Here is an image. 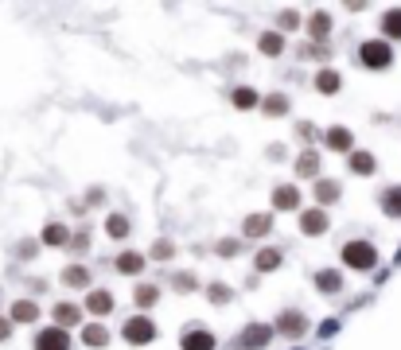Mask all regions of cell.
Here are the masks:
<instances>
[{
	"label": "cell",
	"mask_w": 401,
	"mask_h": 350,
	"mask_svg": "<svg viewBox=\"0 0 401 350\" xmlns=\"http://www.w3.org/2000/svg\"><path fill=\"white\" fill-rule=\"evenodd\" d=\"M359 63H362V67H370V70H386L393 63V47L386 39H370V43H362V47H359Z\"/></svg>",
	"instance_id": "obj_1"
},
{
	"label": "cell",
	"mask_w": 401,
	"mask_h": 350,
	"mask_svg": "<svg viewBox=\"0 0 401 350\" xmlns=\"http://www.w3.org/2000/svg\"><path fill=\"white\" fill-rule=\"evenodd\" d=\"M343 265H347V268H359V273L374 268V265H378L374 245H367V242H347V245H343Z\"/></svg>",
	"instance_id": "obj_2"
},
{
	"label": "cell",
	"mask_w": 401,
	"mask_h": 350,
	"mask_svg": "<svg viewBox=\"0 0 401 350\" xmlns=\"http://www.w3.org/2000/svg\"><path fill=\"white\" fill-rule=\"evenodd\" d=\"M121 335H125L133 346H144V342H152L156 339V323H152L148 316H133L125 327H121Z\"/></svg>",
	"instance_id": "obj_3"
},
{
	"label": "cell",
	"mask_w": 401,
	"mask_h": 350,
	"mask_svg": "<svg viewBox=\"0 0 401 350\" xmlns=\"http://www.w3.org/2000/svg\"><path fill=\"white\" fill-rule=\"evenodd\" d=\"M35 350H70V335L63 327H43L35 335Z\"/></svg>",
	"instance_id": "obj_4"
},
{
	"label": "cell",
	"mask_w": 401,
	"mask_h": 350,
	"mask_svg": "<svg viewBox=\"0 0 401 350\" xmlns=\"http://www.w3.org/2000/svg\"><path fill=\"white\" fill-rule=\"evenodd\" d=\"M269 339H273V327H269V323H253V327H246V331H242V350H261Z\"/></svg>",
	"instance_id": "obj_5"
},
{
	"label": "cell",
	"mask_w": 401,
	"mask_h": 350,
	"mask_svg": "<svg viewBox=\"0 0 401 350\" xmlns=\"http://www.w3.org/2000/svg\"><path fill=\"white\" fill-rule=\"evenodd\" d=\"M179 350H215V335L203 331V327H191V331L179 339Z\"/></svg>",
	"instance_id": "obj_6"
},
{
	"label": "cell",
	"mask_w": 401,
	"mask_h": 350,
	"mask_svg": "<svg viewBox=\"0 0 401 350\" xmlns=\"http://www.w3.org/2000/svg\"><path fill=\"white\" fill-rule=\"evenodd\" d=\"M43 245H51V249H67V245H70V230L63 222H47V226H43Z\"/></svg>",
	"instance_id": "obj_7"
},
{
	"label": "cell",
	"mask_w": 401,
	"mask_h": 350,
	"mask_svg": "<svg viewBox=\"0 0 401 350\" xmlns=\"http://www.w3.org/2000/svg\"><path fill=\"white\" fill-rule=\"evenodd\" d=\"M276 331H281V335H288V339H300V335L308 331V323H304V316H300V311H284V316L276 319Z\"/></svg>",
	"instance_id": "obj_8"
},
{
	"label": "cell",
	"mask_w": 401,
	"mask_h": 350,
	"mask_svg": "<svg viewBox=\"0 0 401 350\" xmlns=\"http://www.w3.org/2000/svg\"><path fill=\"white\" fill-rule=\"evenodd\" d=\"M324 144H327L331 152H347V156L355 152V136L347 133V129H327V133H324Z\"/></svg>",
	"instance_id": "obj_9"
},
{
	"label": "cell",
	"mask_w": 401,
	"mask_h": 350,
	"mask_svg": "<svg viewBox=\"0 0 401 350\" xmlns=\"http://www.w3.org/2000/svg\"><path fill=\"white\" fill-rule=\"evenodd\" d=\"M8 319L12 323H35V319H39V304L35 300H16L12 311H8Z\"/></svg>",
	"instance_id": "obj_10"
},
{
	"label": "cell",
	"mask_w": 401,
	"mask_h": 350,
	"mask_svg": "<svg viewBox=\"0 0 401 350\" xmlns=\"http://www.w3.org/2000/svg\"><path fill=\"white\" fill-rule=\"evenodd\" d=\"M300 230L312 233V238H316V233H324V230H327V214H324L319 207L304 210V214H300Z\"/></svg>",
	"instance_id": "obj_11"
},
{
	"label": "cell",
	"mask_w": 401,
	"mask_h": 350,
	"mask_svg": "<svg viewBox=\"0 0 401 350\" xmlns=\"http://www.w3.org/2000/svg\"><path fill=\"white\" fill-rule=\"evenodd\" d=\"M78 319H82V308H78V304H55V327L67 331V327L78 323Z\"/></svg>",
	"instance_id": "obj_12"
},
{
	"label": "cell",
	"mask_w": 401,
	"mask_h": 350,
	"mask_svg": "<svg viewBox=\"0 0 401 350\" xmlns=\"http://www.w3.org/2000/svg\"><path fill=\"white\" fill-rule=\"evenodd\" d=\"M86 311H90V316H109V311H113V296H109V292H90V296H86Z\"/></svg>",
	"instance_id": "obj_13"
},
{
	"label": "cell",
	"mask_w": 401,
	"mask_h": 350,
	"mask_svg": "<svg viewBox=\"0 0 401 350\" xmlns=\"http://www.w3.org/2000/svg\"><path fill=\"white\" fill-rule=\"evenodd\" d=\"M273 207L276 210H296V207H300V191H296V187H276V191H273Z\"/></svg>",
	"instance_id": "obj_14"
},
{
	"label": "cell",
	"mask_w": 401,
	"mask_h": 350,
	"mask_svg": "<svg viewBox=\"0 0 401 350\" xmlns=\"http://www.w3.org/2000/svg\"><path fill=\"white\" fill-rule=\"evenodd\" d=\"M269 230H273V214H253V218H246V226H242L246 238H261V233H269Z\"/></svg>",
	"instance_id": "obj_15"
},
{
	"label": "cell",
	"mask_w": 401,
	"mask_h": 350,
	"mask_svg": "<svg viewBox=\"0 0 401 350\" xmlns=\"http://www.w3.org/2000/svg\"><path fill=\"white\" fill-rule=\"evenodd\" d=\"M63 284H67V288H86V284H90V268L86 265H67L63 268Z\"/></svg>",
	"instance_id": "obj_16"
},
{
	"label": "cell",
	"mask_w": 401,
	"mask_h": 350,
	"mask_svg": "<svg viewBox=\"0 0 401 350\" xmlns=\"http://www.w3.org/2000/svg\"><path fill=\"white\" fill-rule=\"evenodd\" d=\"M382 32H386V43L390 39H401V8H390L382 16Z\"/></svg>",
	"instance_id": "obj_17"
},
{
	"label": "cell",
	"mask_w": 401,
	"mask_h": 350,
	"mask_svg": "<svg viewBox=\"0 0 401 350\" xmlns=\"http://www.w3.org/2000/svg\"><path fill=\"white\" fill-rule=\"evenodd\" d=\"M133 300H136V308H152V304L160 300V288H156V284H136Z\"/></svg>",
	"instance_id": "obj_18"
},
{
	"label": "cell",
	"mask_w": 401,
	"mask_h": 350,
	"mask_svg": "<svg viewBox=\"0 0 401 350\" xmlns=\"http://www.w3.org/2000/svg\"><path fill=\"white\" fill-rule=\"evenodd\" d=\"M382 210L390 218H401V187H390V191H382Z\"/></svg>",
	"instance_id": "obj_19"
},
{
	"label": "cell",
	"mask_w": 401,
	"mask_h": 350,
	"mask_svg": "<svg viewBox=\"0 0 401 350\" xmlns=\"http://www.w3.org/2000/svg\"><path fill=\"white\" fill-rule=\"evenodd\" d=\"M327 32H331V20H327V12H316V16L308 20V35H312V39H327Z\"/></svg>",
	"instance_id": "obj_20"
},
{
	"label": "cell",
	"mask_w": 401,
	"mask_h": 350,
	"mask_svg": "<svg viewBox=\"0 0 401 350\" xmlns=\"http://www.w3.org/2000/svg\"><path fill=\"white\" fill-rule=\"evenodd\" d=\"M82 342H86V346H106V342H109V331H106L101 323H90V327L82 331Z\"/></svg>",
	"instance_id": "obj_21"
},
{
	"label": "cell",
	"mask_w": 401,
	"mask_h": 350,
	"mask_svg": "<svg viewBox=\"0 0 401 350\" xmlns=\"http://www.w3.org/2000/svg\"><path fill=\"white\" fill-rule=\"evenodd\" d=\"M339 86H343V78L335 74V70H319V74H316V90L319 93H335Z\"/></svg>",
	"instance_id": "obj_22"
},
{
	"label": "cell",
	"mask_w": 401,
	"mask_h": 350,
	"mask_svg": "<svg viewBox=\"0 0 401 350\" xmlns=\"http://www.w3.org/2000/svg\"><path fill=\"white\" fill-rule=\"evenodd\" d=\"M117 268H121V273H129V276H136V273L144 268V257H141V253H121V257H117Z\"/></svg>",
	"instance_id": "obj_23"
},
{
	"label": "cell",
	"mask_w": 401,
	"mask_h": 350,
	"mask_svg": "<svg viewBox=\"0 0 401 350\" xmlns=\"http://www.w3.org/2000/svg\"><path fill=\"white\" fill-rule=\"evenodd\" d=\"M351 171L355 175H370L374 171V156H370V152H351Z\"/></svg>",
	"instance_id": "obj_24"
},
{
	"label": "cell",
	"mask_w": 401,
	"mask_h": 350,
	"mask_svg": "<svg viewBox=\"0 0 401 350\" xmlns=\"http://www.w3.org/2000/svg\"><path fill=\"white\" fill-rule=\"evenodd\" d=\"M316 288H319V292H339V288H343L339 273H331V268H324V273H316Z\"/></svg>",
	"instance_id": "obj_25"
},
{
	"label": "cell",
	"mask_w": 401,
	"mask_h": 350,
	"mask_svg": "<svg viewBox=\"0 0 401 350\" xmlns=\"http://www.w3.org/2000/svg\"><path fill=\"white\" fill-rule=\"evenodd\" d=\"M316 199L319 202H335L339 199V183H331V179H316Z\"/></svg>",
	"instance_id": "obj_26"
},
{
	"label": "cell",
	"mask_w": 401,
	"mask_h": 350,
	"mask_svg": "<svg viewBox=\"0 0 401 350\" xmlns=\"http://www.w3.org/2000/svg\"><path fill=\"white\" fill-rule=\"evenodd\" d=\"M106 230H109V238H125V233H129V218L125 214H109L106 218Z\"/></svg>",
	"instance_id": "obj_27"
},
{
	"label": "cell",
	"mask_w": 401,
	"mask_h": 350,
	"mask_svg": "<svg viewBox=\"0 0 401 350\" xmlns=\"http://www.w3.org/2000/svg\"><path fill=\"white\" fill-rule=\"evenodd\" d=\"M257 47L265 51V55H281V51H284V39H281L276 32H265V35H261V43H257Z\"/></svg>",
	"instance_id": "obj_28"
},
{
	"label": "cell",
	"mask_w": 401,
	"mask_h": 350,
	"mask_svg": "<svg viewBox=\"0 0 401 350\" xmlns=\"http://www.w3.org/2000/svg\"><path fill=\"white\" fill-rule=\"evenodd\" d=\"M319 171V156L316 152H304L300 160H296V175H316Z\"/></svg>",
	"instance_id": "obj_29"
},
{
	"label": "cell",
	"mask_w": 401,
	"mask_h": 350,
	"mask_svg": "<svg viewBox=\"0 0 401 350\" xmlns=\"http://www.w3.org/2000/svg\"><path fill=\"white\" fill-rule=\"evenodd\" d=\"M276 265H281V253H276V249H261L257 253V268H261V273H269V268H276Z\"/></svg>",
	"instance_id": "obj_30"
},
{
	"label": "cell",
	"mask_w": 401,
	"mask_h": 350,
	"mask_svg": "<svg viewBox=\"0 0 401 350\" xmlns=\"http://www.w3.org/2000/svg\"><path fill=\"white\" fill-rule=\"evenodd\" d=\"M261 105H265V113H276V117H281V113H288V98H281V93H273V98H265V101H261Z\"/></svg>",
	"instance_id": "obj_31"
},
{
	"label": "cell",
	"mask_w": 401,
	"mask_h": 350,
	"mask_svg": "<svg viewBox=\"0 0 401 350\" xmlns=\"http://www.w3.org/2000/svg\"><path fill=\"white\" fill-rule=\"evenodd\" d=\"M234 105H238V109H253V105H257V93L242 86V90H234Z\"/></svg>",
	"instance_id": "obj_32"
},
{
	"label": "cell",
	"mask_w": 401,
	"mask_h": 350,
	"mask_svg": "<svg viewBox=\"0 0 401 350\" xmlns=\"http://www.w3.org/2000/svg\"><path fill=\"white\" fill-rule=\"evenodd\" d=\"M207 296H210V300H215V304H226V300H230V296H234V292L226 288V284H210V288H207Z\"/></svg>",
	"instance_id": "obj_33"
},
{
	"label": "cell",
	"mask_w": 401,
	"mask_h": 350,
	"mask_svg": "<svg viewBox=\"0 0 401 350\" xmlns=\"http://www.w3.org/2000/svg\"><path fill=\"white\" fill-rule=\"evenodd\" d=\"M172 253H176V245H172V242H156V245H152V257H156V261H167Z\"/></svg>",
	"instance_id": "obj_34"
},
{
	"label": "cell",
	"mask_w": 401,
	"mask_h": 350,
	"mask_svg": "<svg viewBox=\"0 0 401 350\" xmlns=\"http://www.w3.org/2000/svg\"><path fill=\"white\" fill-rule=\"evenodd\" d=\"M86 245H90V230H82V233H75V238H70V245L67 249H75V253H82Z\"/></svg>",
	"instance_id": "obj_35"
},
{
	"label": "cell",
	"mask_w": 401,
	"mask_h": 350,
	"mask_svg": "<svg viewBox=\"0 0 401 350\" xmlns=\"http://www.w3.org/2000/svg\"><path fill=\"white\" fill-rule=\"evenodd\" d=\"M176 288H179V292H191V288H195V276H191V273H179V276H176Z\"/></svg>",
	"instance_id": "obj_36"
},
{
	"label": "cell",
	"mask_w": 401,
	"mask_h": 350,
	"mask_svg": "<svg viewBox=\"0 0 401 350\" xmlns=\"http://www.w3.org/2000/svg\"><path fill=\"white\" fill-rule=\"evenodd\" d=\"M296 24H300V16H296V12H281V27H284V32H293Z\"/></svg>",
	"instance_id": "obj_37"
},
{
	"label": "cell",
	"mask_w": 401,
	"mask_h": 350,
	"mask_svg": "<svg viewBox=\"0 0 401 350\" xmlns=\"http://www.w3.org/2000/svg\"><path fill=\"white\" fill-rule=\"evenodd\" d=\"M218 253H222V257H234V253H238V242H230V238H226V242L218 245Z\"/></svg>",
	"instance_id": "obj_38"
},
{
	"label": "cell",
	"mask_w": 401,
	"mask_h": 350,
	"mask_svg": "<svg viewBox=\"0 0 401 350\" xmlns=\"http://www.w3.org/2000/svg\"><path fill=\"white\" fill-rule=\"evenodd\" d=\"M8 335H12V319H4V316H0V342L8 339Z\"/></svg>",
	"instance_id": "obj_39"
},
{
	"label": "cell",
	"mask_w": 401,
	"mask_h": 350,
	"mask_svg": "<svg viewBox=\"0 0 401 350\" xmlns=\"http://www.w3.org/2000/svg\"><path fill=\"white\" fill-rule=\"evenodd\" d=\"M20 257H35V242H20Z\"/></svg>",
	"instance_id": "obj_40"
}]
</instances>
